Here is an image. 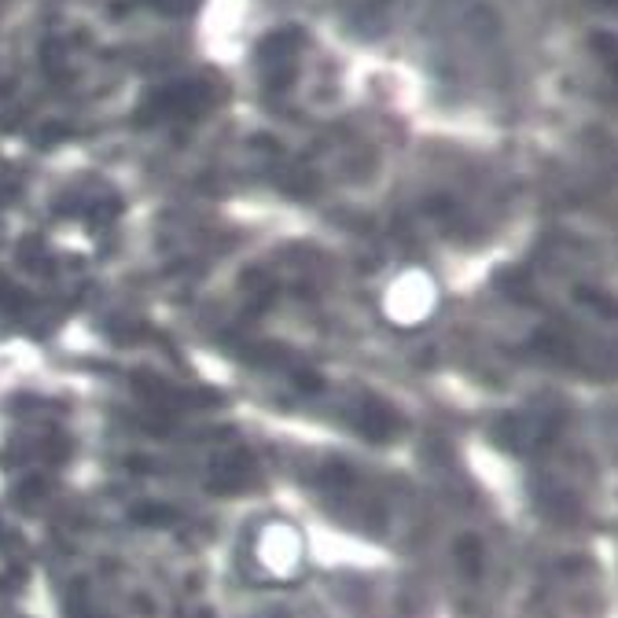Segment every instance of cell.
Instances as JSON below:
<instances>
[{
	"instance_id": "obj_7",
	"label": "cell",
	"mask_w": 618,
	"mask_h": 618,
	"mask_svg": "<svg viewBox=\"0 0 618 618\" xmlns=\"http://www.w3.org/2000/svg\"><path fill=\"white\" fill-rule=\"evenodd\" d=\"M159 8H166V12H188L191 8V0H154Z\"/></svg>"
},
{
	"instance_id": "obj_8",
	"label": "cell",
	"mask_w": 618,
	"mask_h": 618,
	"mask_svg": "<svg viewBox=\"0 0 618 618\" xmlns=\"http://www.w3.org/2000/svg\"><path fill=\"white\" fill-rule=\"evenodd\" d=\"M604 4H618V0H604Z\"/></svg>"
},
{
	"instance_id": "obj_2",
	"label": "cell",
	"mask_w": 618,
	"mask_h": 618,
	"mask_svg": "<svg viewBox=\"0 0 618 618\" xmlns=\"http://www.w3.org/2000/svg\"><path fill=\"white\" fill-rule=\"evenodd\" d=\"M210 493H243L251 486V460L247 456H225L214 464V472L207 479Z\"/></svg>"
},
{
	"instance_id": "obj_1",
	"label": "cell",
	"mask_w": 618,
	"mask_h": 618,
	"mask_svg": "<svg viewBox=\"0 0 618 618\" xmlns=\"http://www.w3.org/2000/svg\"><path fill=\"white\" fill-rule=\"evenodd\" d=\"M358 428L372 442H391L402 431V416L391 405H386V402H365L361 405V416H358Z\"/></svg>"
},
{
	"instance_id": "obj_6",
	"label": "cell",
	"mask_w": 618,
	"mask_h": 618,
	"mask_svg": "<svg viewBox=\"0 0 618 618\" xmlns=\"http://www.w3.org/2000/svg\"><path fill=\"white\" fill-rule=\"evenodd\" d=\"M295 379H298V386H302V391H321V386H324V379H321L317 372H309V368H302Z\"/></svg>"
},
{
	"instance_id": "obj_5",
	"label": "cell",
	"mask_w": 618,
	"mask_h": 618,
	"mask_svg": "<svg viewBox=\"0 0 618 618\" xmlns=\"http://www.w3.org/2000/svg\"><path fill=\"white\" fill-rule=\"evenodd\" d=\"M41 493H45V482H41V479H30V482H22V486H19V493H15V497L22 500V505H30V500H37Z\"/></svg>"
},
{
	"instance_id": "obj_3",
	"label": "cell",
	"mask_w": 618,
	"mask_h": 618,
	"mask_svg": "<svg viewBox=\"0 0 618 618\" xmlns=\"http://www.w3.org/2000/svg\"><path fill=\"white\" fill-rule=\"evenodd\" d=\"M453 556H456V567H460L464 574H468V578H479V574H482V567H486V549H482L479 534H460V537H456Z\"/></svg>"
},
{
	"instance_id": "obj_4",
	"label": "cell",
	"mask_w": 618,
	"mask_h": 618,
	"mask_svg": "<svg viewBox=\"0 0 618 618\" xmlns=\"http://www.w3.org/2000/svg\"><path fill=\"white\" fill-rule=\"evenodd\" d=\"M129 519L140 523V526H177L181 523V512L170 508V505H154V500H144V505L129 508Z\"/></svg>"
}]
</instances>
